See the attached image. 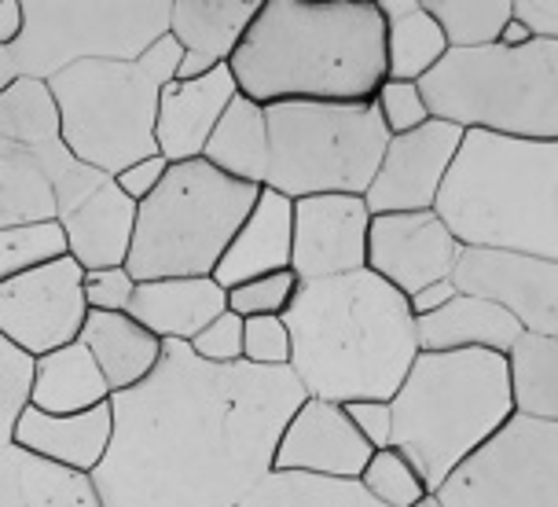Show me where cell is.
Returning <instances> with one entry per match:
<instances>
[{"label":"cell","instance_id":"obj_20","mask_svg":"<svg viewBox=\"0 0 558 507\" xmlns=\"http://www.w3.org/2000/svg\"><path fill=\"white\" fill-rule=\"evenodd\" d=\"M114 437V412L111 401L99 409L77 412V415H48L41 409H29L19 415L15 423V442L19 449L41 456V460L66 467L77 474H93L104 463L107 449Z\"/></svg>","mask_w":558,"mask_h":507},{"label":"cell","instance_id":"obj_9","mask_svg":"<svg viewBox=\"0 0 558 507\" xmlns=\"http://www.w3.org/2000/svg\"><path fill=\"white\" fill-rule=\"evenodd\" d=\"M268 184L291 203L308 195H364L390 133L375 104H272Z\"/></svg>","mask_w":558,"mask_h":507},{"label":"cell","instance_id":"obj_24","mask_svg":"<svg viewBox=\"0 0 558 507\" xmlns=\"http://www.w3.org/2000/svg\"><path fill=\"white\" fill-rule=\"evenodd\" d=\"M77 342L96 357L99 372H104L107 386H111V397L144 383L158 367L166 350L162 338H155L147 327H140L129 313H88Z\"/></svg>","mask_w":558,"mask_h":507},{"label":"cell","instance_id":"obj_21","mask_svg":"<svg viewBox=\"0 0 558 507\" xmlns=\"http://www.w3.org/2000/svg\"><path fill=\"white\" fill-rule=\"evenodd\" d=\"M140 327L162 342H192L206 324L228 313V291L214 276L195 280H147L136 283L125 310Z\"/></svg>","mask_w":558,"mask_h":507},{"label":"cell","instance_id":"obj_3","mask_svg":"<svg viewBox=\"0 0 558 507\" xmlns=\"http://www.w3.org/2000/svg\"><path fill=\"white\" fill-rule=\"evenodd\" d=\"M283 321L291 375L320 401H393L423 353L408 298L372 268L302 283Z\"/></svg>","mask_w":558,"mask_h":507},{"label":"cell","instance_id":"obj_14","mask_svg":"<svg viewBox=\"0 0 558 507\" xmlns=\"http://www.w3.org/2000/svg\"><path fill=\"white\" fill-rule=\"evenodd\" d=\"M452 283L463 294L504 305L525 335L558 338V262L493 251V246H466Z\"/></svg>","mask_w":558,"mask_h":507},{"label":"cell","instance_id":"obj_15","mask_svg":"<svg viewBox=\"0 0 558 507\" xmlns=\"http://www.w3.org/2000/svg\"><path fill=\"white\" fill-rule=\"evenodd\" d=\"M463 251L466 246L437 210L378 214L367 228V268L404 298L430 283L452 280Z\"/></svg>","mask_w":558,"mask_h":507},{"label":"cell","instance_id":"obj_5","mask_svg":"<svg viewBox=\"0 0 558 507\" xmlns=\"http://www.w3.org/2000/svg\"><path fill=\"white\" fill-rule=\"evenodd\" d=\"M390 405L393 449L437 493L514 415L507 357L485 350L418 353Z\"/></svg>","mask_w":558,"mask_h":507},{"label":"cell","instance_id":"obj_29","mask_svg":"<svg viewBox=\"0 0 558 507\" xmlns=\"http://www.w3.org/2000/svg\"><path fill=\"white\" fill-rule=\"evenodd\" d=\"M262 12V0H173L169 37L214 63H228Z\"/></svg>","mask_w":558,"mask_h":507},{"label":"cell","instance_id":"obj_22","mask_svg":"<svg viewBox=\"0 0 558 507\" xmlns=\"http://www.w3.org/2000/svg\"><path fill=\"white\" fill-rule=\"evenodd\" d=\"M59 228H63L66 254L85 273H96V268H125L129 246H133V228H136V203L107 177L74 214H66L59 221Z\"/></svg>","mask_w":558,"mask_h":507},{"label":"cell","instance_id":"obj_6","mask_svg":"<svg viewBox=\"0 0 558 507\" xmlns=\"http://www.w3.org/2000/svg\"><path fill=\"white\" fill-rule=\"evenodd\" d=\"M181 52L173 37H162L133 63L93 59L56 74L48 88L59 104L66 152L104 177H118L133 162L158 155V96L177 77Z\"/></svg>","mask_w":558,"mask_h":507},{"label":"cell","instance_id":"obj_39","mask_svg":"<svg viewBox=\"0 0 558 507\" xmlns=\"http://www.w3.org/2000/svg\"><path fill=\"white\" fill-rule=\"evenodd\" d=\"M298 287H302V280H298L291 268L272 276H257V280L239 283L228 291V310L243 316V321H251V316H287Z\"/></svg>","mask_w":558,"mask_h":507},{"label":"cell","instance_id":"obj_12","mask_svg":"<svg viewBox=\"0 0 558 507\" xmlns=\"http://www.w3.org/2000/svg\"><path fill=\"white\" fill-rule=\"evenodd\" d=\"M85 321V268L70 254L0 280V335L34 361L77 342Z\"/></svg>","mask_w":558,"mask_h":507},{"label":"cell","instance_id":"obj_44","mask_svg":"<svg viewBox=\"0 0 558 507\" xmlns=\"http://www.w3.org/2000/svg\"><path fill=\"white\" fill-rule=\"evenodd\" d=\"M349 420L372 449H393V405L390 401H353L345 405Z\"/></svg>","mask_w":558,"mask_h":507},{"label":"cell","instance_id":"obj_8","mask_svg":"<svg viewBox=\"0 0 558 507\" xmlns=\"http://www.w3.org/2000/svg\"><path fill=\"white\" fill-rule=\"evenodd\" d=\"M257 195V184L232 181L206 158L173 162L162 184L136 206L125 273L136 283L214 276Z\"/></svg>","mask_w":558,"mask_h":507},{"label":"cell","instance_id":"obj_31","mask_svg":"<svg viewBox=\"0 0 558 507\" xmlns=\"http://www.w3.org/2000/svg\"><path fill=\"white\" fill-rule=\"evenodd\" d=\"M514 415L558 423V338L522 335L507 353Z\"/></svg>","mask_w":558,"mask_h":507},{"label":"cell","instance_id":"obj_30","mask_svg":"<svg viewBox=\"0 0 558 507\" xmlns=\"http://www.w3.org/2000/svg\"><path fill=\"white\" fill-rule=\"evenodd\" d=\"M56 192L41 158L0 141V232L56 221Z\"/></svg>","mask_w":558,"mask_h":507},{"label":"cell","instance_id":"obj_49","mask_svg":"<svg viewBox=\"0 0 558 507\" xmlns=\"http://www.w3.org/2000/svg\"><path fill=\"white\" fill-rule=\"evenodd\" d=\"M530 41H536V34L530 26L522 23L518 15H511V23L504 26V34H500V41L496 45H507V48H522V45H530Z\"/></svg>","mask_w":558,"mask_h":507},{"label":"cell","instance_id":"obj_16","mask_svg":"<svg viewBox=\"0 0 558 507\" xmlns=\"http://www.w3.org/2000/svg\"><path fill=\"white\" fill-rule=\"evenodd\" d=\"M372 210L364 195H308L294 203L291 273L302 283L367 268Z\"/></svg>","mask_w":558,"mask_h":507},{"label":"cell","instance_id":"obj_50","mask_svg":"<svg viewBox=\"0 0 558 507\" xmlns=\"http://www.w3.org/2000/svg\"><path fill=\"white\" fill-rule=\"evenodd\" d=\"M15 77H23V74H19V63H15L12 48H4V45H0V93H4V88L12 85Z\"/></svg>","mask_w":558,"mask_h":507},{"label":"cell","instance_id":"obj_41","mask_svg":"<svg viewBox=\"0 0 558 507\" xmlns=\"http://www.w3.org/2000/svg\"><path fill=\"white\" fill-rule=\"evenodd\" d=\"M294 342L283 316H251L243 324V361L254 367H291Z\"/></svg>","mask_w":558,"mask_h":507},{"label":"cell","instance_id":"obj_48","mask_svg":"<svg viewBox=\"0 0 558 507\" xmlns=\"http://www.w3.org/2000/svg\"><path fill=\"white\" fill-rule=\"evenodd\" d=\"M26 15H23V0H0V45L12 48L23 37Z\"/></svg>","mask_w":558,"mask_h":507},{"label":"cell","instance_id":"obj_45","mask_svg":"<svg viewBox=\"0 0 558 507\" xmlns=\"http://www.w3.org/2000/svg\"><path fill=\"white\" fill-rule=\"evenodd\" d=\"M169 173V162L162 155H151V158H144V162H133L129 169H122L118 177H111V181L122 188V192L133 198V203L140 206L147 195L155 192L158 184H162V177Z\"/></svg>","mask_w":558,"mask_h":507},{"label":"cell","instance_id":"obj_40","mask_svg":"<svg viewBox=\"0 0 558 507\" xmlns=\"http://www.w3.org/2000/svg\"><path fill=\"white\" fill-rule=\"evenodd\" d=\"M372 104H375V111H378V118H383V125L390 136L415 133V129H423L434 118L430 107H426V96H423V88H418V82H390V77H386Z\"/></svg>","mask_w":558,"mask_h":507},{"label":"cell","instance_id":"obj_35","mask_svg":"<svg viewBox=\"0 0 558 507\" xmlns=\"http://www.w3.org/2000/svg\"><path fill=\"white\" fill-rule=\"evenodd\" d=\"M361 485L383 507H415L418 500L430 496L426 482L418 479V471L397 449H378L372 463L364 467Z\"/></svg>","mask_w":558,"mask_h":507},{"label":"cell","instance_id":"obj_13","mask_svg":"<svg viewBox=\"0 0 558 507\" xmlns=\"http://www.w3.org/2000/svg\"><path fill=\"white\" fill-rule=\"evenodd\" d=\"M463 141L466 129L441 122V118H430L415 133L390 136L375 181L364 192L372 217L437 210V198L445 192V181L460 158Z\"/></svg>","mask_w":558,"mask_h":507},{"label":"cell","instance_id":"obj_37","mask_svg":"<svg viewBox=\"0 0 558 507\" xmlns=\"http://www.w3.org/2000/svg\"><path fill=\"white\" fill-rule=\"evenodd\" d=\"M41 158V169L48 173V181H52V192H56V210L59 217L56 221H63L66 214H74L77 206L85 203L88 195L96 192L99 184L107 181L99 169L85 166L82 158H74L66 152V144H52V147H41V152H34Z\"/></svg>","mask_w":558,"mask_h":507},{"label":"cell","instance_id":"obj_42","mask_svg":"<svg viewBox=\"0 0 558 507\" xmlns=\"http://www.w3.org/2000/svg\"><path fill=\"white\" fill-rule=\"evenodd\" d=\"M243 316H235L232 310L217 316L214 324H206L203 331H198L192 342H187V350H192L198 361L206 364H243Z\"/></svg>","mask_w":558,"mask_h":507},{"label":"cell","instance_id":"obj_47","mask_svg":"<svg viewBox=\"0 0 558 507\" xmlns=\"http://www.w3.org/2000/svg\"><path fill=\"white\" fill-rule=\"evenodd\" d=\"M456 294H460V291H456V283L441 280V283H430V287H423L418 294H412V298H408V305H412V316L418 321V316H430L437 310H445Z\"/></svg>","mask_w":558,"mask_h":507},{"label":"cell","instance_id":"obj_28","mask_svg":"<svg viewBox=\"0 0 558 507\" xmlns=\"http://www.w3.org/2000/svg\"><path fill=\"white\" fill-rule=\"evenodd\" d=\"M378 12L386 23V77L390 82H423L452 52L423 0H378Z\"/></svg>","mask_w":558,"mask_h":507},{"label":"cell","instance_id":"obj_38","mask_svg":"<svg viewBox=\"0 0 558 507\" xmlns=\"http://www.w3.org/2000/svg\"><path fill=\"white\" fill-rule=\"evenodd\" d=\"M66 254V240L59 221L15 228V232H0V280L19 273V268L52 262V257Z\"/></svg>","mask_w":558,"mask_h":507},{"label":"cell","instance_id":"obj_10","mask_svg":"<svg viewBox=\"0 0 558 507\" xmlns=\"http://www.w3.org/2000/svg\"><path fill=\"white\" fill-rule=\"evenodd\" d=\"M19 74L52 82L74 63H133L169 37L173 0H23Z\"/></svg>","mask_w":558,"mask_h":507},{"label":"cell","instance_id":"obj_46","mask_svg":"<svg viewBox=\"0 0 558 507\" xmlns=\"http://www.w3.org/2000/svg\"><path fill=\"white\" fill-rule=\"evenodd\" d=\"M514 15L522 19L536 37L558 41V0H514Z\"/></svg>","mask_w":558,"mask_h":507},{"label":"cell","instance_id":"obj_36","mask_svg":"<svg viewBox=\"0 0 558 507\" xmlns=\"http://www.w3.org/2000/svg\"><path fill=\"white\" fill-rule=\"evenodd\" d=\"M34 357L19 350L0 335V449L15 442L19 415L29 409V394H34Z\"/></svg>","mask_w":558,"mask_h":507},{"label":"cell","instance_id":"obj_18","mask_svg":"<svg viewBox=\"0 0 558 507\" xmlns=\"http://www.w3.org/2000/svg\"><path fill=\"white\" fill-rule=\"evenodd\" d=\"M239 96V85L228 63L195 82H169L158 96V122H155V144L158 155L173 162H195L203 158L209 136L217 122Z\"/></svg>","mask_w":558,"mask_h":507},{"label":"cell","instance_id":"obj_7","mask_svg":"<svg viewBox=\"0 0 558 507\" xmlns=\"http://www.w3.org/2000/svg\"><path fill=\"white\" fill-rule=\"evenodd\" d=\"M434 118L504 141H558V41L448 52L418 82Z\"/></svg>","mask_w":558,"mask_h":507},{"label":"cell","instance_id":"obj_33","mask_svg":"<svg viewBox=\"0 0 558 507\" xmlns=\"http://www.w3.org/2000/svg\"><path fill=\"white\" fill-rule=\"evenodd\" d=\"M423 8L437 19L452 52L496 45L514 15V0H423Z\"/></svg>","mask_w":558,"mask_h":507},{"label":"cell","instance_id":"obj_1","mask_svg":"<svg viewBox=\"0 0 558 507\" xmlns=\"http://www.w3.org/2000/svg\"><path fill=\"white\" fill-rule=\"evenodd\" d=\"M305 401L291 367L206 364L166 342L144 383L111 397L114 437L93 485L104 507H243L272 474Z\"/></svg>","mask_w":558,"mask_h":507},{"label":"cell","instance_id":"obj_25","mask_svg":"<svg viewBox=\"0 0 558 507\" xmlns=\"http://www.w3.org/2000/svg\"><path fill=\"white\" fill-rule=\"evenodd\" d=\"M0 507H104L93 474L56 467L8 445L0 449Z\"/></svg>","mask_w":558,"mask_h":507},{"label":"cell","instance_id":"obj_27","mask_svg":"<svg viewBox=\"0 0 558 507\" xmlns=\"http://www.w3.org/2000/svg\"><path fill=\"white\" fill-rule=\"evenodd\" d=\"M203 158L225 177L243 184H268V166H272V147H268V114L262 104L239 93L225 118L217 122Z\"/></svg>","mask_w":558,"mask_h":507},{"label":"cell","instance_id":"obj_4","mask_svg":"<svg viewBox=\"0 0 558 507\" xmlns=\"http://www.w3.org/2000/svg\"><path fill=\"white\" fill-rule=\"evenodd\" d=\"M437 214L463 246L558 262V141L466 133Z\"/></svg>","mask_w":558,"mask_h":507},{"label":"cell","instance_id":"obj_26","mask_svg":"<svg viewBox=\"0 0 558 507\" xmlns=\"http://www.w3.org/2000/svg\"><path fill=\"white\" fill-rule=\"evenodd\" d=\"M111 401V386L99 372L96 357L82 342L37 357L34 364V394L29 405L48 415H77Z\"/></svg>","mask_w":558,"mask_h":507},{"label":"cell","instance_id":"obj_32","mask_svg":"<svg viewBox=\"0 0 558 507\" xmlns=\"http://www.w3.org/2000/svg\"><path fill=\"white\" fill-rule=\"evenodd\" d=\"M0 141L23 147V152H41V147L63 144L59 104L48 82L15 77L0 93Z\"/></svg>","mask_w":558,"mask_h":507},{"label":"cell","instance_id":"obj_43","mask_svg":"<svg viewBox=\"0 0 558 507\" xmlns=\"http://www.w3.org/2000/svg\"><path fill=\"white\" fill-rule=\"evenodd\" d=\"M136 280L125 268H96L85 273V305L88 313H125L133 302Z\"/></svg>","mask_w":558,"mask_h":507},{"label":"cell","instance_id":"obj_17","mask_svg":"<svg viewBox=\"0 0 558 507\" xmlns=\"http://www.w3.org/2000/svg\"><path fill=\"white\" fill-rule=\"evenodd\" d=\"M375 449L349 420L345 405L305 397L283 426L276 445L272 471L279 474H308V479L361 482L364 467L372 463Z\"/></svg>","mask_w":558,"mask_h":507},{"label":"cell","instance_id":"obj_11","mask_svg":"<svg viewBox=\"0 0 558 507\" xmlns=\"http://www.w3.org/2000/svg\"><path fill=\"white\" fill-rule=\"evenodd\" d=\"M445 507H558V423L511 415L437 490Z\"/></svg>","mask_w":558,"mask_h":507},{"label":"cell","instance_id":"obj_34","mask_svg":"<svg viewBox=\"0 0 558 507\" xmlns=\"http://www.w3.org/2000/svg\"><path fill=\"white\" fill-rule=\"evenodd\" d=\"M243 507H383V504L372 500L361 482H335V479H308V474L272 471L246 496Z\"/></svg>","mask_w":558,"mask_h":507},{"label":"cell","instance_id":"obj_23","mask_svg":"<svg viewBox=\"0 0 558 507\" xmlns=\"http://www.w3.org/2000/svg\"><path fill=\"white\" fill-rule=\"evenodd\" d=\"M418 350L423 353H456V350H485L507 357L522 338V324L504 305L477 294H456L445 310L415 321Z\"/></svg>","mask_w":558,"mask_h":507},{"label":"cell","instance_id":"obj_2","mask_svg":"<svg viewBox=\"0 0 558 507\" xmlns=\"http://www.w3.org/2000/svg\"><path fill=\"white\" fill-rule=\"evenodd\" d=\"M228 71L262 107L372 104L386 82L383 12L367 0H262Z\"/></svg>","mask_w":558,"mask_h":507},{"label":"cell","instance_id":"obj_19","mask_svg":"<svg viewBox=\"0 0 558 507\" xmlns=\"http://www.w3.org/2000/svg\"><path fill=\"white\" fill-rule=\"evenodd\" d=\"M294 251V203L287 195L262 188L251 217L239 225L221 265L214 268V280L232 291L239 283H251L257 276H272L291 268Z\"/></svg>","mask_w":558,"mask_h":507},{"label":"cell","instance_id":"obj_51","mask_svg":"<svg viewBox=\"0 0 558 507\" xmlns=\"http://www.w3.org/2000/svg\"><path fill=\"white\" fill-rule=\"evenodd\" d=\"M415 507H445V504L437 500V493H430V496H426V500H418Z\"/></svg>","mask_w":558,"mask_h":507}]
</instances>
